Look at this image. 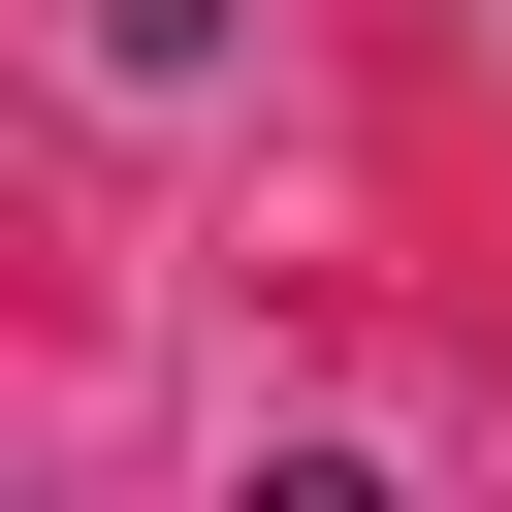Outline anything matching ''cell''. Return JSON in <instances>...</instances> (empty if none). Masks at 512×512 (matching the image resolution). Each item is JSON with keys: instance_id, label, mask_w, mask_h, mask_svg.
Wrapping results in <instances>:
<instances>
[]
</instances>
